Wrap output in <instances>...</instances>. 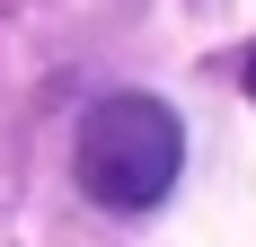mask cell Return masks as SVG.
Listing matches in <instances>:
<instances>
[{
	"label": "cell",
	"mask_w": 256,
	"mask_h": 247,
	"mask_svg": "<svg viewBox=\"0 0 256 247\" xmlns=\"http://www.w3.org/2000/svg\"><path fill=\"white\" fill-rule=\"evenodd\" d=\"M177 159H186V132L159 98L124 88V98H98L80 115V186L106 212H150L177 186Z\"/></svg>",
	"instance_id": "cell-1"
},
{
	"label": "cell",
	"mask_w": 256,
	"mask_h": 247,
	"mask_svg": "<svg viewBox=\"0 0 256 247\" xmlns=\"http://www.w3.org/2000/svg\"><path fill=\"white\" fill-rule=\"evenodd\" d=\"M248 88H256V53H248Z\"/></svg>",
	"instance_id": "cell-2"
}]
</instances>
